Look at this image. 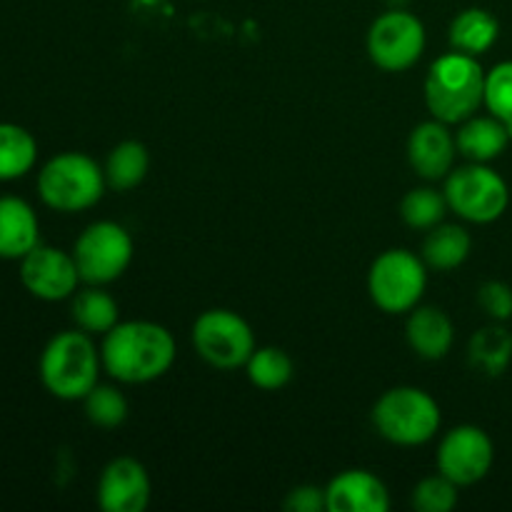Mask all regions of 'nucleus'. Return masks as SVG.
Listing matches in <instances>:
<instances>
[{
  "label": "nucleus",
  "instance_id": "f257e3e1",
  "mask_svg": "<svg viewBox=\"0 0 512 512\" xmlns=\"http://www.w3.org/2000/svg\"><path fill=\"white\" fill-rule=\"evenodd\" d=\"M103 370L125 385H143L163 378L175 363V338L153 320H125L103 335Z\"/></svg>",
  "mask_w": 512,
  "mask_h": 512
},
{
  "label": "nucleus",
  "instance_id": "f03ea898",
  "mask_svg": "<svg viewBox=\"0 0 512 512\" xmlns=\"http://www.w3.org/2000/svg\"><path fill=\"white\" fill-rule=\"evenodd\" d=\"M100 370H103L100 348L93 343V335L83 333L80 328L55 333L45 343L38 360L43 388L65 403L83 400L98 385Z\"/></svg>",
  "mask_w": 512,
  "mask_h": 512
},
{
  "label": "nucleus",
  "instance_id": "7ed1b4c3",
  "mask_svg": "<svg viewBox=\"0 0 512 512\" xmlns=\"http://www.w3.org/2000/svg\"><path fill=\"white\" fill-rule=\"evenodd\" d=\"M485 70L478 58L453 50L440 55L425 78V105L435 120L460 125L483 108Z\"/></svg>",
  "mask_w": 512,
  "mask_h": 512
},
{
  "label": "nucleus",
  "instance_id": "20e7f679",
  "mask_svg": "<svg viewBox=\"0 0 512 512\" xmlns=\"http://www.w3.org/2000/svg\"><path fill=\"white\" fill-rule=\"evenodd\" d=\"M40 200L55 213H83L103 200L105 170L88 153L65 150L45 160L35 180Z\"/></svg>",
  "mask_w": 512,
  "mask_h": 512
},
{
  "label": "nucleus",
  "instance_id": "39448f33",
  "mask_svg": "<svg viewBox=\"0 0 512 512\" xmlns=\"http://www.w3.org/2000/svg\"><path fill=\"white\" fill-rule=\"evenodd\" d=\"M443 415L438 400L423 388L400 385L378 398L373 408V425L380 438L400 448H418L438 435Z\"/></svg>",
  "mask_w": 512,
  "mask_h": 512
},
{
  "label": "nucleus",
  "instance_id": "423d86ee",
  "mask_svg": "<svg viewBox=\"0 0 512 512\" xmlns=\"http://www.w3.org/2000/svg\"><path fill=\"white\" fill-rule=\"evenodd\" d=\"M428 265L408 248L385 250L373 260L368 273L370 300L388 315H403L418 308L428 285Z\"/></svg>",
  "mask_w": 512,
  "mask_h": 512
},
{
  "label": "nucleus",
  "instance_id": "0eeeda50",
  "mask_svg": "<svg viewBox=\"0 0 512 512\" xmlns=\"http://www.w3.org/2000/svg\"><path fill=\"white\" fill-rule=\"evenodd\" d=\"M448 208L468 223L488 225L503 218L510 205V188L498 170L488 163H468L453 168L443 188Z\"/></svg>",
  "mask_w": 512,
  "mask_h": 512
},
{
  "label": "nucleus",
  "instance_id": "6e6552de",
  "mask_svg": "<svg viewBox=\"0 0 512 512\" xmlns=\"http://www.w3.org/2000/svg\"><path fill=\"white\" fill-rule=\"evenodd\" d=\"M73 258L85 285L115 283L133 263V238L120 223L98 220L78 235Z\"/></svg>",
  "mask_w": 512,
  "mask_h": 512
},
{
  "label": "nucleus",
  "instance_id": "1a4fd4ad",
  "mask_svg": "<svg viewBox=\"0 0 512 512\" xmlns=\"http://www.w3.org/2000/svg\"><path fill=\"white\" fill-rule=\"evenodd\" d=\"M193 348L218 370L245 368L255 350L253 328L243 315L228 308L205 310L193 323Z\"/></svg>",
  "mask_w": 512,
  "mask_h": 512
},
{
  "label": "nucleus",
  "instance_id": "9d476101",
  "mask_svg": "<svg viewBox=\"0 0 512 512\" xmlns=\"http://www.w3.org/2000/svg\"><path fill=\"white\" fill-rule=\"evenodd\" d=\"M425 25L408 10H388L378 15L368 30V55L385 73L410 70L425 53Z\"/></svg>",
  "mask_w": 512,
  "mask_h": 512
},
{
  "label": "nucleus",
  "instance_id": "9b49d317",
  "mask_svg": "<svg viewBox=\"0 0 512 512\" xmlns=\"http://www.w3.org/2000/svg\"><path fill=\"white\" fill-rule=\"evenodd\" d=\"M435 460H438V473L453 480L458 488H468L480 483L493 468V440L478 425H458L443 435Z\"/></svg>",
  "mask_w": 512,
  "mask_h": 512
},
{
  "label": "nucleus",
  "instance_id": "f8f14e48",
  "mask_svg": "<svg viewBox=\"0 0 512 512\" xmlns=\"http://www.w3.org/2000/svg\"><path fill=\"white\" fill-rule=\"evenodd\" d=\"M20 263V283L33 298L43 303H60L73 298L78 285L83 283L75 265L73 250L55 248V245L38 243Z\"/></svg>",
  "mask_w": 512,
  "mask_h": 512
},
{
  "label": "nucleus",
  "instance_id": "ddd939ff",
  "mask_svg": "<svg viewBox=\"0 0 512 512\" xmlns=\"http://www.w3.org/2000/svg\"><path fill=\"white\" fill-rule=\"evenodd\" d=\"M150 503V475L135 458H115L98 480V505L105 512H143Z\"/></svg>",
  "mask_w": 512,
  "mask_h": 512
},
{
  "label": "nucleus",
  "instance_id": "4468645a",
  "mask_svg": "<svg viewBox=\"0 0 512 512\" xmlns=\"http://www.w3.org/2000/svg\"><path fill=\"white\" fill-rule=\"evenodd\" d=\"M458 143L450 133L448 123L443 120H428V123L415 125L408 138V160L410 168L423 180H443L455 165Z\"/></svg>",
  "mask_w": 512,
  "mask_h": 512
},
{
  "label": "nucleus",
  "instance_id": "2eb2a0df",
  "mask_svg": "<svg viewBox=\"0 0 512 512\" xmlns=\"http://www.w3.org/2000/svg\"><path fill=\"white\" fill-rule=\"evenodd\" d=\"M328 512H388L390 493L370 470H345L325 488Z\"/></svg>",
  "mask_w": 512,
  "mask_h": 512
},
{
  "label": "nucleus",
  "instance_id": "dca6fc26",
  "mask_svg": "<svg viewBox=\"0 0 512 512\" xmlns=\"http://www.w3.org/2000/svg\"><path fill=\"white\" fill-rule=\"evenodd\" d=\"M40 243V220L28 200L0 195V260H20Z\"/></svg>",
  "mask_w": 512,
  "mask_h": 512
},
{
  "label": "nucleus",
  "instance_id": "f3484780",
  "mask_svg": "<svg viewBox=\"0 0 512 512\" xmlns=\"http://www.w3.org/2000/svg\"><path fill=\"white\" fill-rule=\"evenodd\" d=\"M405 338L413 353L423 360H443L453 350L455 328L445 310L423 305L413 308L405 323Z\"/></svg>",
  "mask_w": 512,
  "mask_h": 512
},
{
  "label": "nucleus",
  "instance_id": "a211bd4d",
  "mask_svg": "<svg viewBox=\"0 0 512 512\" xmlns=\"http://www.w3.org/2000/svg\"><path fill=\"white\" fill-rule=\"evenodd\" d=\"M458 153L463 155L468 163H493L495 158L505 153V148L512 143L508 128L495 115H478L460 123L458 135Z\"/></svg>",
  "mask_w": 512,
  "mask_h": 512
},
{
  "label": "nucleus",
  "instance_id": "6ab92c4d",
  "mask_svg": "<svg viewBox=\"0 0 512 512\" xmlns=\"http://www.w3.org/2000/svg\"><path fill=\"white\" fill-rule=\"evenodd\" d=\"M500 38V23L490 10L485 8H465L460 10L453 18L448 30L450 48L458 50V53L473 55V58H480V55L488 53Z\"/></svg>",
  "mask_w": 512,
  "mask_h": 512
},
{
  "label": "nucleus",
  "instance_id": "aec40b11",
  "mask_svg": "<svg viewBox=\"0 0 512 512\" xmlns=\"http://www.w3.org/2000/svg\"><path fill=\"white\" fill-rule=\"evenodd\" d=\"M70 315L83 333L105 335L120 323V305L103 285H88L70 298Z\"/></svg>",
  "mask_w": 512,
  "mask_h": 512
},
{
  "label": "nucleus",
  "instance_id": "412c9836",
  "mask_svg": "<svg viewBox=\"0 0 512 512\" xmlns=\"http://www.w3.org/2000/svg\"><path fill=\"white\" fill-rule=\"evenodd\" d=\"M470 250H473V238L463 225L440 223L425 235L423 260L428 268L448 273V270L460 268L468 260Z\"/></svg>",
  "mask_w": 512,
  "mask_h": 512
},
{
  "label": "nucleus",
  "instance_id": "4be33fe9",
  "mask_svg": "<svg viewBox=\"0 0 512 512\" xmlns=\"http://www.w3.org/2000/svg\"><path fill=\"white\" fill-rule=\"evenodd\" d=\"M38 163V140L18 123H0V183L25 178Z\"/></svg>",
  "mask_w": 512,
  "mask_h": 512
},
{
  "label": "nucleus",
  "instance_id": "5701e85b",
  "mask_svg": "<svg viewBox=\"0 0 512 512\" xmlns=\"http://www.w3.org/2000/svg\"><path fill=\"white\" fill-rule=\"evenodd\" d=\"M148 168V148L138 143V140H123L105 158V183H108V188L118 190V193H128V190L138 188L143 183Z\"/></svg>",
  "mask_w": 512,
  "mask_h": 512
},
{
  "label": "nucleus",
  "instance_id": "b1692460",
  "mask_svg": "<svg viewBox=\"0 0 512 512\" xmlns=\"http://www.w3.org/2000/svg\"><path fill=\"white\" fill-rule=\"evenodd\" d=\"M248 380L260 390H280L293 380V360L285 350L273 348H255L250 360L245 363Z\"/></svg>",
  "mask_w": 512,
  "mask_h": 512
},
{
  "label": "nucleus",
  "instance_id": "393cba45",
  "mask_svg": "<svg viewBox=\"0 0 512 512\" xmlns=\"http://www.w3.org/2000/svg\"><path fill=\"white\" fill-rule=\"evenodd\" d=\"M448 198L435 188H413L400 203V215L413 230H430L440 225L448 215Z\"/></svg>",
  "mask_w": 512,
  "mask_h": 512
},
{
  "label": "nucleus",
  "instance_id": "a878e982",
  "mask_svg": "<svg viewBox=\"0 0 512 512\" xmlns=\"http://www.w3.org/2000/svg\"><path fill=\"white\" fill-rule=\"evenodd\" d=\"M85 418L95 425V428L113 430L125 423L128 418V400L113 385H95L88 395L83 398Z\"/></svg>",
  "mask_w": 512,
  "mask_h": 512
},
{
  "label": "nucleus",
  "instance_id": "bb28decb",
  "mask_svg": "<svg viewBox=\"0 0 512 512\" xmlns=\"http://www.w3.org/2000/svg\"><path fill=\"white\" fill-rule=\"evenodd\" d=\"M458 505V485L443 473L423 478L413 490V508L420 512H450Z\"/></svg>",
  "mask_w": 512,
  "mask_h": 512
},
{
  "label": "nucleus",
  "instance_id": "cd10ccee",
  "mask_svg": "<svg viewBox=\"0 0 512 512\" xmlns=\"http://www.w3.org/2000/svg\"><path fill=\"white\" fill-rule=\"evenodd\" d=\"M483 105L495 118L512 120V60H503L485 73Z\"/></svg>",
  "mask_w": 512,
  "mask_h": 512
},
{
  "label": "nucleus",
  "instance_id": "c85d7f7f",
  "mask_svg": "<svg viewBox=\"0 0 512 512\" xmlns=\"http://www.w3.org/2000/svg\"><path fill=\"white\" fill-rule=\"evenodd\" d=\"M475 353L483 360L485 368L493 375H498L505 368L512 353V338L505 330H483L480 338H475Z\"/></svg>",
  "mask_w": 512,
  "mask_h": 512
},
{
  "label": "nucleus",
  "instance_id": "c756f323",
  "mask_svg": "<svg viewBox=\"0 0 512 512\" xmlns=\"http://www.w3.org/2000/svg\"><path fill=\"white\" fill-rule=\"evenodd\" d=\"M478 303L495 323H505L512 318V288L508 283H500V280L485 283L478 290Z\"/></svg>",
  "mask_w": 512,
  "mask_h": 512
},
{
  "label": "nucleus",
  "instance_id": "7c9ffc66",
  "mask_svg": "<svg viewBox=\"0 0 512 512\" xmlns=\"http://www.w3.org/2000/svg\"><path fill=\"white\" fill-rule=\"evenodd\" d=\"M283 508L290 512H320L325 508V488L318 485H298L283 500Z\"/></svg>",
  "mask_w": 512,
  "mask_h": 512
},
{
  "label": "nucleus",
  "instance_id": "2f4dec72",
  "mask_svg": "<svg viewBox=\"0 0 512 512\" xmlns=\"http://www.w3.org/2000/svg\"><path fill=\"white\" fill-rule=\"evenodd\" d=\"M505 123V128H508V135H510V140H512V120H503Z\"/></svg>",
  "mask_w": 512,
  "mask_h": 512
}]
</instances>
